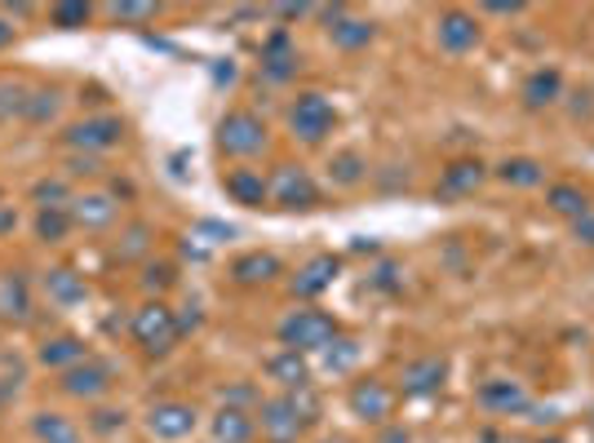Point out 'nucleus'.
Here are the masks:
<instances>
[{
	"mask_svg": "<svg viewBox=\"0 0 594 443\" xmlns=\"http://www.w3.org/2000/svg\"><path fill=\"white\" fill-rule=\"evenodd\" d=\"M271 204L284 213H311L320 209V182L303 169V165H275V173L266 178Z\"/></svg>",
	"mask_w": 594,
	"mask_h": 443,
	"instance_id": "423d86ee",
	"label": "nucleus"
},
{
	"mask_svg": "<svg viewBox=\"0 0 594 443\" xmlns=\"http://www.w3.org/2000/svg\"><path fill=\"white\" fill-rule=\"evenodd\" d=\"M125 421H129V416H125V408H112V403H94V408H89V416H85V425H89L94 434H103V439H107V434H120V430H125Z\"/></svg>",
	"mask_w": 594,
	"mask_h": 443,
	"instance_id": "a19ab883",
	"label": "nucleus"
},
{
	"mask_svg": "<svg viewBox=\"0 0 594 443\" xmlns=\"http://www.w3.org/2000/svg\"><path fill=\"white\" fill-rule=\"evenodd\" d=\"M262 372H266V377L279 386V394H297V390H311V386H316L311 355H303V350H288V346H279L275 355H266Z\"/></svg>",
	"mask_w": 594,
	"mask_h": 443,
	"instance_id": "ddd939ff",
	"label": "nucleus"
},
{
	"mask_svg": "<svg viewBox=\"0 0 594 443\" xmlns=\"http://www.w3.org/2000/svg\"><path fill=\"white\" fill-rule=\"evenodd\" d=\"M537 443H563V439H554V434H545V439H537Z\"/></svg>",
	"mask_w": 594,
	"mask_h": 443,
	"instance_id": "4d7b16f0",
	"label": "nucleus"
},
{
	"mask_svg": "<svg viewBox=\"0 0 594 443\" xmlns=\"http://www.w3.org/2000/svg\"><path fill=\"white\" fill-rule=\"evenodd\" d=\"M262 76L271 85H284L297 76V45L288 36V28H275L266 41H262Z\"/></svg>",
	"mask_w": 594,
	"mask_h": 443,
	"instance_id": "a211bd4d",
	"label": "nucleus"
},
{
	"mask_svg": "<svg viewBox=\"0 0 594 443\" xmlns=\"http://www.w3.org/2000/svg\"><path fill=\"white\" fill-rule=\"evenodd\" d=\"M63 169H67V178H98V173H103V160H98V156H81V151H72V156L63 160Z\"/></svg>",
	"mask_w": 594,
	"mask_h": 443,
	"instance_id": "37998d69",
	"label": "nucleus"
},
{
	"mask_svg": "<svg viewBox=\"0 0 594 443\" xmlns=\"http://www.w3.org/2000/svg\"><path fill=\"white\" fill-rule=\"evenodd\" d=\"M488 14H497V19H515V14H523L528 6H523V0H510V6H501V0H497V6H484Z\"/></svg>",
	"mask_w": 594,
	"mask_h": 443,
	"instance_id": "09e8293b",
	"label": "nucleus"
},
{
	"mask_svg": "<svg viewBox=\"0 0 594 443\" xmlns=\"http://www.w3.org/2000/svg\"><path fill=\"white\" fill-rule=\"evenodd\" d=\"M475 403L484 412H492V416H523V412H532V394L515 377H488V381H479L475 386Z\"/></svg>",
	"mask_w": 594,
	"mask_h": 443,
	"instance_id": "9b49d317",
	"label": "nucleus"
},
{
	"mask_svg": "<svg viewBox=\"0 0 594 443\" xmlns=\"http://www.w3.org/2000/svg\"><path fill=\"white\" fill-rule=\"evenodd\" d=\"M213 143H218V151H222V156H231V160H253V156H262V151H266L271 134H266V120H262L257 112L235 107V112H226V116L218 120Z\"/></svg>",
	"mask_w": 594,
	"mask_h": 443,
	"instance_id": "20e7f679",
	"label": "nucleus"
},
{
	"mask_svg": "<svg viewBox=\"0 0 594 443\" xmlns=\"http://www.w3.org/2000/svg\"><path fill=\"white\" fill-rule=\"evenodd\" d=\"M545 204H550V213H559V218H568V222H576V218L590 213V196H585L576 182H550V187H545Z\"/></svg>",
	"mask_w": 594,
	"mask_h": 443,
	"instance_id": "c85d7f7f",
	"label": "nucleus"
},
{
	"mask_svg": "<svg viewBox=\"0 0 594 443\" xmlns=\"http://www.w3.org/2000/svg\"><path fill=\"white\" fill-rule=\"evenodd\" d=\"M32 204L36 209H67L72 204L67 178H41V182H32Z\"/></svg>",
	"mask_w": 594,
	"mask_h": 443,
	"instance_id": "e433bc0d",
	"label": "nucleus"
},
{
	"mask_svg": "<svg viewBox=\"0 0 594 443\" xmlns=\"http://www.w3.org/2000/svg\"><path fill=\"white\" fill-rule=\"evenodd\" d=\"M10 45H14V23L0 14V50H10Z\"/></svg>",
	"mask_w": 594,
	"mask_h": 443,
	"instance_id": "864d4df0",
	"label": "nucleus"
},
{
	"mask_svg": "<svg viewBox=\"0 0 594 443\" xmlns=\"http://www.w3.org/2000/svg\"><path fill=\"white\" fill-rule=\"evenodd\" d=\"M0 204H6V196H0Z\"/></svg>",
	"mask_w": 594,
	"mask_h": 443,
	"instance_id": "13d9d810",
	"label": "nucleus"
},
{
	"mask_svg": "<svg viewBox=\"0 0 594 443\" xmlns=\"http://www.w3.org/2000/svg\"><path fill=\"white\" fill-rule=\"evenodd\" d=\"M213 81H218V85H222V81H226V85H231V81H235V67H231V63H226V67H222V63H218V67H213Z\"/></svg>",
	"mask_w": 594,
	"mask_h": 443,
	"instance_id": "5fc2aeb1",
	"label": "nucleus"
},
{
	"mask_svg": "<svg viewBox=\"0 0 594 443\" xmlns=\"http://www.w3.org/2000/svg\"><path fill=\"white\" fill-rule=\"evenodd\" d=\"M67 209H72V222L85 226V231H107V226L116 222V213H120V204H116L112 191H85V196H72Z\"/></svg>",
	"mask_w": 594,
	"mask_h": 443,
	"instance_id": "6ab92c4d",
	"label": "nucleus"
},
{
	"mask_svg": "<svg viewBox=\"0 0 594 443\" xmlns=\"http://www.w3.org/2000/svg\"><path fill=\"white\" fill-rule=\"evenodd\" d=\"M89 19H94V6H85V0H63V6L50 10V23L63 28V32H76V28H85Z\"/></svg>",
	"mask_w": 594,
	"mask_h": 443,
	"instance_id": "ea45409f",
	"label": "nucleus"
},
{
	"mask_svg": "<svg viewBox=\"0 0 594 443\" xmlns=\"http://www.w3.org/2000/svg\"><path fill=\"white\" fill-rule=\"evenodd\" d=\"M112 196H116V200H120V196L129 200V196H134V182H112Z\"/></svg>",
	"mask_w": 594,
	"mask_h": 443,
	"instance_id": "6e6d98bb",
	"label": "nucleus"
},
{
	"mask_svg": "<svg viewBox=\"0 0 594 443\" xmlns=\"http://www.w3.org/2000/svg\"><path fill=\"white\" fill-rule=\"evenodd\" d=\"M253 416H257V430L266 443H303V434L320 421V399H316V390L275 394V399H262V408Z\"/></svg>",
	"mask_w": 594,
	"mask_h": 443,
	"instance_id": "f257e3e1",
	"label": "nucleus"
},
{
	"mask_svg": "<svg viewBox=\"0 0 594 443\" xmlns=\"http://www.w3.org/2000/svg\"><path fill=\"white\" fill-rule=\"evenodd\" d=\"M360 355H364V346L356 341V337H333L325 350H320V363H325V372H351L356 363H360Z\"/></svg>",
	"mask_w": 594,
	"mask_h": 443,
	"instance_id": "473e14b6",
	"label": "nucleus"
},
{
	"mask_svg": "<svg viewBox=\"0 0 594 443\" xmlns=\"http://www.w3.org/2000/svg\"><path fill=\"white\" fill-rule=\"evenodd\" d=\"M63 143L72 151H81V156H103V151H112V147L125 143V120L120 116H107V112L103 116H85V120L67 125Z\"/></svg>",
	"mask_w": 594,
	"mask_h": 443,
	"instance_id": "6e6552de",
	"label": "nucleus"
},
{
	"mask_svg": "<svg viewBox=\"0 0 594 443\" xmlns=\"http://www.w3.org/2000/svg\"><path fill=\"white\" fill-rule=\"evenodd\" d=\"M209 434H213V443H253L257 416L253 412H240V408H218L209 416Z\"/></svg>",
	"mask_w": 594,
	"mask_h": 443,
	"instance_id": "393cba45",
	"label": "nucleus"
},
{
	"mask_svg": "<svg viewBox=\"0 0 594 443\" xmlns=\"http://www.w3.org/2000/svg\"><path fill=\"white\" fill-rule=\"evenodd\" d=\"M151 235H156L151 222H129L125 235L116 240V257H120V262H138V257H147V253H151Z\"/></svg>",
	"mask_w": 594,
	"mask_h": 443,
	"instance_id": "c9c22d12",
	"label": "nucleus"
},
{
	"mask_svg": "<svg viewBox=\"0 0 594 443\" xmlns=\"http://www.w3.org/2000/svg\"><path fill=\"white\" fill-rule=\"evenodd\" d=\"M519 98H523L528 112H545V107H554V103L563 98V72H559V67H537V72H528Z\"/></svg>",
	"mask_w": 594,
	"mask_h": 443,
	"instance_id": "5701e85b",
	"label": "nucleus"
},
{
	"mask_svg": "<svg viewBox=\"0 0 594 443\" xmlns=\"http://www.w3.org/2000/svg\"><path fill=\"white\" fill-rule=\"evenodd\" d=\"M116 386V372H112V363H103V359H85V363H76V368H67V372H59V390L67 394V399H85V403H98L107 390Z\"/></svg>",
	"mask_w": 594,
	"mask_h": 443,
	"instance_id": "f8f14e48",
	"label": "nucleus"
},
{
	"mask_svg": "<svg viewBox=\"0 0 594 443\" xmlns=\"http://www.w3.org/2000/svg\"><path fill=\"white\" fill-rule=\"evenodd\" d=\"M129 337H134V346H138L142 355L165 359V355L182 341V333H178V310L165 306V302H147V306H138V310L129 315Z\"/></svg>",
	"mask_w": 594,
	"mask_h": 443,
	"instance_id": "7ed1b4c3",
	"label": "nucleus"
},
{
	"mask_svg": "<svg viewBox=\"0 0 594 443\" xmlns=\"http://www.w3.org/2000/svg\"><path fill=\"white\" fill-rule=\"evenodd\" d=\"M568 231H572V240H581V244H590V249H594V209H590L585 218L568 222Z\"/></svg>",
	"mask_w": 594,
	"mask_h": 443,
	"instance_id": "a18cd8bd",
	"label": "nucleus"
},
{
	"mask_svg": "<svg viewBox=\"0 0 594 443\" xmlns=\"http://www.w3.org/2000/svg\"><path fill=\"white\" fill-rule=\"evenodd\" d=\"M32 434H36V443H85V430L59 408H41L32 416Z\"/></svg>",
	"mask_w": 594,
	"mask_h": 443,
	"instance_id": "a878e982",
	"label": "nucleus"
},
{
	"mask_svg": "<svg viewBox=\"0 0 594 443\" xmlns=\"http://www.w3.org/2000/svg\"><path fill=\"white\" fill-rule=\"evenodd\" d=\"M195 231H200V235H218V240H231V235H235V226H231V222H213V218H204Z\"/></svg>",
	"mask_w": 594,
	"mask_h": 443,
	"instance_id": "49530a36",
	"label": "nucleus"
},
{
	"mask_svg": "<svg viewBox=\"0 0 594 443\" xmlns=\"http://www.w3.org/2000/svg\"><path fill=\"white\" fill-rule=\"evenodd\" d=\"M138 284H142V293H151V302H160V297L178 284V266H173V262H147Z\"/></svg>",
	"mask_w": 594,
	"mask_h": 443,
	"instance_id": "4c0bfd02",
	"label": "nucleus"
},
{
	"mask_svg": "<svg viewBox=\"0 0 594 443\" xmlns=\"http://www.w3.org/2000/svg\"><path fill=\"white\" fill-rule=\"evenodd\" d=\"M395 403H400V390L386 386L382 377H360V381H351V390H347V408H351V416H360L364 425H391Z\"/></svg>",
	"mask_w": 594,
	"mask_h": 443,
	"instance_id": "0eeeda50",
	"label": "nucleus"
},
{
	"mask_svg": "<svg viewBox=\"0 0 594 443\" xmlns=\"http://www.w3.org/2000/svg\"><path fill=\"white\" fill-rule=\"evenodd\" d=\"M222 191H226L235 204H244V209H262V204H271L266 178H262L257 169H231V173H222Z\"/></svg>",
	"mask_w": 594,
	"mask_h": 443,
	"instance_id": "b1692460",
	"label": "nucleus"
},
{
	"mask_svg": "<svg viewBox=\"0 0 594 443\" xmlns=\"http://www.w3.org/2000/svg\"><path fill=\"white\" fill-rule=\"evenodd\" d=\"M488 178H492V169H488L484 160L462 156V160H448V165H444L435 196H444V200H466V196H475V191H479Z\"/></svg>",
	"mask_w": 594,
	"mask_h": 443,
	"instance_id": "dca6fc26",
	"label": "nucleus"
},
{
	"mask_svg": "<svg viewBox=\"0 0 594 443\" xmlns=\"http://www.w3.org/2000/svg\"><path fill=\"white\" fill-rule=\"evenodd\" d=\"M41 284H45V297H50L59 310H72V306H85V302H89V284H85V275H76L72 266H50Z\"/></svg>",
	"mask_w": 594,
	"mask_h": 443,
	"instance_id": "4be33fe9",
	"label": "nucleus"
},
{
	"mask_svg": "<svg viewBox=\"0 0 594 443\" xmlns=\"http://www.w3.org/2000/svg\"><path fill=\"white\" fill-rule=\"evenodd\" d=\"M36 359H41V368H50V372H67V368H76V363L89 359V346H85V337H76V333H54V337L41 341Z\"/></svg>",
	"mask_w": 594,
	"mask_h": 443,
	"instance_id": "412c9836",
	"label": "nucleus"
},
{
	"mask_svg": "<svg viewBox=\"0 0 594 443\" xmlns=\"http://www.w3.org/2000/svg\"><path fill=\"white\" fill-rule=\"evenodd\" d=\"M19 226V209L14 204H0V235H10Z\"/></svg>",
	"mask_w": 594,
	"mask_h": 443,
	"instance_id": "3c124183",
	"label": "nucleus"
},
{
	"mask_svg": "<svg viewBox=\"0 0 594 443\" xmlns=\"http://www.w3.org/2000/svg\"><path fill=\"white\" fill-rule=\"evenodd\" d=\"M200 430V412L187 399H160L147 408V434L160 443H182Z\"/></svg>",
	"mask_w": 594,
	"mask_h": 443,
	"instance_id": "1a4fd4ad",
	"label": "nucleus"
},
{
	"mask_svg": "<svg viewBox=\"0 0 594 443\" xmlns=\"http://www.w3.org/2000/svg\"><path fill=\"white\" fill-rule=\"evenodd\" d=\"M222 408L257 412V408H262V394H257V386H248V381H235V386H226V390H222Z\"/></svg>",
	"mask_w": 594,
	"mask_h": 443,
	"instance_id": "79ce46f5",
	"label": "nucleus"
},
{
	"mask_svg": "<svg viewBox=\"0 0 594 443\" xmlns=\"http://www.w3.org/2000/svg\"><path fill=\"white\" fill-rule=\"evenodd\" d=\"M369 284H373L378 293H400L404 279H400V266H395V262H382V266L369 275Z\"/></svg>",
	"mask_w": 594,
	"mask_h": 443,
	"instance_id": "c03bdc74",
	"label": "nucleus"
},
{
	"mask_svg": "<svg viewBox=\"0 0 594 443\" xmlns=\"http://www.w3.org/2000/svg\"><path fill=\"white\" fill-rule=\"evenodd\" d=\"M373 36H378V28H373L369 19H356V14H342V19L329 23V41H333V50H347V54L369 50Z\"/></svg>",
	"mask_w": 594,
	"mask_h": 443,
	"instance_id": "bb28decb",
	"label": "nucleus"
},
{
	"mask_svg": "<svg viewBox=\"0 0 594 443\" xmlns=\"http://www.w3.org/2000/svg\"><path fill=\"white\" fill-rule=\"evenodd\" d=\"M0 14H6V19L14 23V19H32V14H36V6H6Z\"/></svg>",
	"mask_w": 594,
	"mask_h": 443,
	"instance_id": "603ef678",
	"label": "nucleus"
},
{
	"mask_svg": "<svg viewBox=\"0 0 594 443\" xmlns=\"http://www.w3.org/2000/svg\"><path fill=\"white\" fill-rule=\"evenodd\" d=\"M435 41H439L444 54L462 59V54H470V50L484 45V28H479V19L466 14V10H444V14L435 19Z\"/></svg>",
	"mask_w": 594,
	"mask_h": 443,
	"instance_id": "4468645a",
	"label": "nucleus"
},
{
	"mask_svg": "<svg viewBox=\"0 0 594 443\" xmlns=\"http://www.w3.org/2000/svg\"><path fill=\"white\" fill-rule=\"evenodd\" d=\"M36 240L41 244H63L72 231H76V222H72V209H36Z\"/></svg>",
	"mask_w": 594,
	"mask_h": 443,
	"instance_id": "2f4dec72",
	"label": "nucleus"
},
{
	"mask_svg": "<svg viewBox=\"0 0 594 443\" xmlns=\"http://www.w3.org/2000/svg\"><path fill=\"white\" fill-rule=\"evenodd\" d=\"M28 98H32V85L23 81H0V125H14L28 116Z\"/></svg>",
	"mask_w": 594,
	"mask_h": 443,
	"instance_id": "f704fd0d",
	"label": "nucleus"
},
{
	"mask_svg": "<svg viewBox=\"0 0 594 443\" xmlns=\"http://www.w3.org/2000/svg\"><path fill=\"white\" fill-rule=\"evenodd\" d=\"M378 443H413V434L404 425H382V439Z\"/></svg>",
	"mask_w": 594,
	"mask_h": 443,
	"instance_id": "8fccbe9b",
	"label": "nucleus"
},
{
	"mask_svg": "<svg viewBox=\"0 0 594 443\" xmlns=\"http://www.w3.org/2000/svg\"><path fill=\"white\" fill-rule=\"evenodd\" d=\"M364 178H369V160H364L360 151H338V156L329 160V182H333V187L356 191Z\"/></svg>",
	"mask_w": 594,
	"mask_h": 443,
	"instance_id": "7c9ffc66",
	"label": "nucleus"
},
{
	"mask_svg": "<svg viewBox=\"0 0 594 443\" xmlns=\"http://www.w3.org/2000/svg\"><path fill=\"white\" fill-rule=\"evenodd\" d=\"M23 381H28V359L10 346H0V403L14 399L23 390Z\"/></svg>",
	"mask_w": 594,
	"mask_h": 443,
	"instance_id": "72a5a7b5",
	"label": "nucleus"
},
{
	"mask_svg": "<svg viewBox=\"0 0 594 443\" xmlns=\"http://www.w3.org/2000/svg\"><path fill=\"white\" fill-rule=\"evenodd\" d=\"M103 14H107L112 23L138 28V23H156V19H160V6H147V0H142V6H138V0H120V6H107Z\"/></svg>",
	"mask_w": 594,
	"mask_h": 443,
	"instance_id": "58836bf2",
	"label": "nucleus"
},
{
	"mask_svg": "<svg viewBox=\"0 0 594 443\" xmlns=\"http://www.w3.org/2000/svg\"><path fill=\"white\" fill-rule=\"evenodd\" d=\"M338 275H342V257H338V253H320V257H311L303 271L288 279V293H293V297H303V302H316L320 293L333 288Z\"/></svg>",
	"mask_w": 594,
	"mask_h": 443,
	"instance_id": "f3484780",
	"label": "nucleus"
},
{
	"mask_svg": "<svg viewBox=\"0 0 594 443\" xmlns=\"http://www.w3.org/2000/svg\"><path fill=\"white\" fill-rule=\"evenodd\" d=\"M275 337H279V346H288V350L320 355L333 337H342V324H338V315H329V310H320V306H303V310H288V315L275 324Z\"/></svg>",
	"mask_w": 594,
	"mask_h": 443,
	"instance_id": "f03ea898",
	"label": "nucleus"
},
{
	"mask_svg": "<svg viewBox=\"0 0 594 443\" xmlns=\"http://www.w3.org/2000/svg\"><path fill=\"white\" fill-rule=\"evenodd\" d=\"M36 319V293L28 271H0V324H32Z\"/></svg>",
	"mask_w": 594,
	"mask_h": 443,
	"instance_id": "2eb2a0df",
	"label": "nucleus"
},
{
	"mask_svg": "<svg viewBox=\"0 0 594 443\" xmlns=\"http://www.w3.org/2000/svg\"><path fill=\"white\" fill-rule=\"evenodd\" d=\"M448 386V355H417L400 372V394L404 399H435Z\"/></svg>",
	"mask_w": 594,
	"mask_h": 443,
	"instance_id": "9d476101",
	"label": "nucleus"
},
{
	"mask_svg": "<svg viewBox=\"0 0 594 443\" xmlns=\"http://www.w3.org/2000/svg\"><path fill=\"white\" fill-rule=\"evenodd\" d=\"M275 14H279L284 23H297V19H307V14H316V6H275Z\"/></svg>",
	"mask_w": 594,
	"mask_h": 443,
	"instance_id": "de8ad7c7",
	"label": "nucleus"
},
{
	"mask_svg": "<svg viewBox=\"0 0 594 443\" xmlns=\"http://www.w3.org/2000/svg\"><path fill=\"white\" fill-rule=\"evenodd\" d=\"M492 173H497L506 187H515V191H532V187L545 182V165L532 160V156H510V160H501Z\"/></svg>",
	"mask_w": 594,
	"mask_h": 443,
	"instance_id": "cd10ccee",
	"label": "nucleus"
},
{
	"mask_svg": "<svg viewBox=\"0 0 594 443\" xmlns=\"http://www.w3.org/2000/svg\"><path fill=\"white\" fill-rule=\"evenodd\" d=\"M288 129L297 143H307V147H320L333 129H338V107L329 94L320 89H307V94H297L288 103Z\"/></svg>",
	"mask_w": 594,
	"mask_h": 443,
	"instance_id": "39448f33",
	"label": "nucleus"
},
{
	"mask_svg": "<svg viewBox=\"0 0 594 443\" xmlns=\"http://www.w3.org/2000/svg\"><path fill=\"white\" fill-rule=\"evenodd\" d=\"M275 275H284V262H279L275 253H266V249H248V253H240V257L231 262V279H235L240 288H262V284H271Z\"/></svg>",
	"mask_w": 594,
	"mask_h": 443,
	"instance_id": "aec40b11",
	"label": "nucleus"
},
{
	"mask_svg": "<svg viewBox=\"0 0 594 443\" xmlns=\"http://www.w3.org/2000/svg\"><path fill=\"white\" fill-rule=\"evenodd\" d=\"M59 112H63V89L59 85H41V89H32V98H28V116H23V125H54L59 120Z\"/></svg>",
	"mask_w": 594,
	"mask_h": 443,
	"instance_id": "c756f323",
	"label": "nucleus"
}]
</instances>
